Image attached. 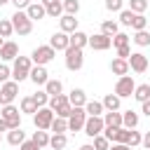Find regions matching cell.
<instances>
[{
  "instance_id": "cell-1",
  "label": "cell",
  "mask_w": 150,
  "mask_h": 150,
  "mask_svg": "<svg viewBox=\"0 0 150 150\" xmlns=\"http://www.w3.org/2000/svg\"><path fill=\"white\" fill-rule=\"evenodd\" d=\"M47 108H49L56 117H63V120H68V117H70V112H73V105L68 103V96H66V94L52 96V98H49V103H47Z\"/></svg>"
},
{
  "instance_id": "cell-2",
  "label": "cell",
  "mask_w": 150,
  "mask_h": 150,
  "mask_svg": "<svg viewBox=\"0 0 150 150\" xmlns=\"http://www.w3.org/2000/svg\"><path fill=\"white\" fill-rule=\"evenodd\" d=\"M30 68H33L30 56H16V59H14V68H12V80H14V82H23V80H28Z\"/></svg>"
},
{
  "instance_id": "cell-3",
  "label": "cell",
  "mask_w": 150,
  "mask_h": 150,
  "mask_svg": "<svg viewBox=\"0 0 150 150\" xmlns=\"http://www.w3.org/2000/svg\"><path fill=\"white\" fill-rule=\"evenodd\" d=\"M9 21H12L14 33H19V35H30V30H33V21L28 19V14H26V12L16 9V12L9 16Z\"/></svg>"
},
{
  "instance_id": "cell-4",
  "label": "cell",
  "mask_w": 150,
  "mask_h": 150,
  "mask_svg": "<svg viewBox=\"0 0 150 150\" xmlns=\"http://www.w3.org/2000/svg\"><path fill=\"white\" fill-rule=\"evenodd\" d=\"M54 56H56V52H54L49 45H40V47H35V49H33L30 61H33L35 66H47L49 61H54Z\"/></svg>"
},
{
  "instance_id": "cell-5",
  "label": "cell",
  "mask_w": 150,
  "mask_h": 150,
  "mask_svg": "<svg viewBox=\"0 0 150 150\" xmlns=\"http://www.w3.org/2000/svg\"><path fill=\"white\" fill-rule=\"evenodd\" d=\"M54 117H56V115L45 105V108H38V112L33 115V124H35V129H40V131H49Z\"/></svg>"
},
{
  "instance_id": "cell-6",
  "label": "cell",
  "mask_w": 150,
  "mask_h": 150,
  "mask_svg": "<svg viewBox=\"0 0 150 150\" xmlns=\"http://www.w3.org/2000/svg\"><path fill=\"white\" fill-rule=\"evenodd\" d=\"M0 117L7 122V127L9 129H19L21 127V110L16 108V105H2V110H0Z\"/></svg>"
},
{
  "instance_id": "cell-7",
  "label": "cell",
  "mask_w": 150,
  "mask_h": 150,
  "mask_svg": "<svg viewBox=\"0 0 150 150\" xmlns=\"http://www.w3.org/2000/svg\"><path fill=\"white\" fill-rule=\"evenodd\" d=\"M84 66V54H82V49H75V47H68L66 49V68L68 70H80Z\"/></svg>"
},
{
  "instance_id": "cell-8",
  "label": "cell",
  "mask_w": 150,
  "mask_h": 150,
  "mask_svg": "<svg viewBox=\"0 0 150 150\" xmlns=\"http://www.w3.org/2000/svg\"><path fill=\"white\" fill-rule=\"evenodd\" d=\"M16 94H19V82H14V80L5 82V84L0 87V108H2V105H9V103H14Z\"/></svg>"
},
{
  "instance_id": "cell-9",
  "label": "cell",
  "mask_w": 150,
  "mask_h": 150,
  "mask_svg": "<svg viewBox=\"0 0 150 150\" xmlns=\"http://www.w3.org/2000/svg\"><path fill=\"white\" fill-rule=\"evenodd\" d=\"M134 89H136V82H134L131 75H122V77L117 80V84H115V94H117L120 98L134 96Z\"/></svg>"
},
{
  "instance_id": "cell-10",
  "label": "cell",
  "mask_w": 150,
  "mask_h": 150,
  "mask_svg": "<svg viewBox=\"0 0 150 150\" xmlns=\"http://www.w3.org/2000/svg\"><path fill=\"white\" fill-rule=\"evenodd\" d=\"M84 122H87L84 108H73V112L68 117V131H82L84 129Z\"/></svg>"
},
{
  "instance_id": "cell-11",
  "label": "cell",
  "mask_w": 150,
  "mask_h": 150,
  "mask_svg": "<svg viewBox=\"0 0 150 150\" xmlns=\"http://www.w3.org/2000/svg\"><path fill=\"white\" fill-rule=\"evenodd\" d=\"M103 129H105L103 117H87V122H84V134H87L89 138L101 136V134H103Z\"/></svg>"
},
{
  "instance_id": "cell-12",
  "label": "cell",
  "mask_w": 150,
  "mask_h": 150,
  "mask_svg": "<svg viewBox=\"0 0 150 150\" xmlns=\"http://www.w3.org/2000/svg\"><path fill=\"white\" fill-rule=\"evenodd\" d=\"M103 136H105L108 141H112V143H124V145H127L129 129H124V127H105V129H103Z\"/></svg>"
},
{
  "instance_id": "cell-13",
  "label": "cell",
  "mask_w": 150,
  "mask_h": 150,
  "mask_svg": "<svg viewBox=\"0 0 150 150\" xmlns=\"http://www.w3.org/2000/svg\"><path fill=\"white\" fill-rule=\"evenodd\" d=\"M127 61H129V68H131L134 73H138V75L148 70V56H143L141 52H131V56H129Z\"/></svg>"
},
{
  "instance_id": "cell-14",
  "label": "cell",
  "mask_w": 150,
  "mask_h": 150,
  "mask_svg": "<svg viewBox=\"0 0 150 150\" xmlns=\"http://www.w3.org/2000/svg\"><path fill=\"white\" fill-rule=\"evenodd\" d=\"M89 47L96 49V52H105V49L112 47V40L103 33H96V35H89Z\"/></svg>"
},
{
  "instance_id": "cell-15",
  "label": "cell",
  "mask_w": 150,
  "mask_h": 150,
  "mask_svg": "<svg viewBox=\"0 0 150 150\" xmlns=\"http://www.w3.org/2000/svg\"><path fill=\"white\" fill-rule=\"evenodd\" d=\"M28 80H30L33 84H38V87H45V84H47V80H49V73H47V68H45V66H33V68H30V75H28Z\"/></svg>"
},
{
  "instance_id": "cell-16",
  "label": "cell",
  "mask_w": 150,
  "mask_h": 150,
  "mask_svg": "<svg viewBox=\"0 0 150 150\" xmlns=\"http://www.w3.org/2000/svg\"><path fill=\"white\" fill-rule=\"evenodd\" d=\"M49 47L54 49V52H66L68 47H70V40H68V35L66 33H54L52 38H49Z\"/></svg>"
},
{
  "instance_id": "cell-17",
  "label": "cell",
  "mask_w": 150,
  "mask_h": 150,
  "mask_svg": "<svg viewBox=\"0 0 150 150\" xmlns=\"http://www.w3.org/2000/svg\"><path fill=\"white\" fill-rule=\"evenodd\" d=\"M19 56V45L12 42V40H5V45L0 47V59L2 61H14Z\"/></svg>"
},
{
  "instance_id": "cell-18",
  "label": "cell",
  "mask_w": 150,
  "mask_h": 150,
  "mask_svg": "<svg viewBox=\"0 0 150 150\" xmlns=\"http://www.w3.org/2000/svg\"><path fill=\"white\" fill-rule=\"evenodd\" d=\"M40 2H42V7H45L47 16L61 19V14H63V2H61V0H40Z\"/></svg>"
},
{
  "instance_id": "cell-19",
  "label": "cell",
  "mask_w": 150,
  "mask_h": 150,
  "mask_svg": "<svg viewBox=\"0 0 150 150\" xmlns=\"http://www.w3.org/2000/svg\"><path fill=\"white\" fill-rule=\"evenodd\" d=\"M23 12L28 14V19H30V21H40V19H45V16H47V12H45L42 2H30Z\"/></svg>"
},
{
  "instance_id": "cell-20",
  "label": "cell",
  "mask_w": 150,
  "mask_h": 150,
  "mask_svg": "<svg viewBox=\"0 0 150 150\" xmlns=\"http://www.w3.org/2000/svg\"><path fill=\"white\" fill-rule=\"evenodd\" d=\"M59 26H61V33L70 35V33H75V30H77V19H75V16H70V14H63V16L59 19Z\"/></svg>"
},
{
  "instance_id": "cell-21",
  "label": "cell",
  "mask_w": 150,
  "mask_h": 150,
  "mask_svg": "<svg viewBox=\"0 0 150 150\" xmlns=\"http://www.w3.org/2000/svg\"><path fill=\"white\" fill-rule=\"evenodd\" d=\"M68 40H70V47H75V49H84V47L89 45V35H87V33H82V30L70 33V35H68Z\"/></svg>"
},
{
  "instance_id": "cell-22",
  "label": "cell",
  "mask_w": 150,
  "mask_h": 150,
  "mask_svg": "<svg viewBox=\"0 0 150 150\" xmlns=\"http://www.w3.org/2000/svg\"><path fill=\"white\" fill-rule=\"evenodd\" d=\"M68 103H70L73 108H84V103H87L84 89H73V91L68 94Z\"/></svg>"
},
{
  "instance_id": "cell-23",
  "label": "cell",
  "mask_w": 150,
  "mask_h": 150,
  "mask_svg": "<svg viewBox=\"0 0 150 150\" xmlns=\"http://www.w3.org/2000/svg\"><path fill=\"white\" fill-rule=\"evenodd\" d=\"M84 112H87V117H103L105 108H103L101 101H87L84 103Z\"/></svg>"
},
{
  "instance_id": "cell-24",
  "label": "cell",
  "mask_w": 150,
  "mask_h": 150,
  "mask_svg": "<svg viewBox=\"0 0 150 150\" xmlns=\"http://www.w3.org/2000/svg\"><path fill=\"white\" fill-rule=\"evenodd\" d=\"M110 70L115 73V75H129V61L127 59H112L110 61Z\"/></svg>"
},
{
  "instance_id": "cell-25",
  "label": "cell",
  "mask_w": 150,
  "mask_h": 150,
  "mask_svg": "<svg viewBox=\"0 0 150 150\" xmlns=\"http://www.w3.org/2000/svg\"><path fill=\"white\" fill-rule=\"evenodd\" d=\"M101 103H103L105 112H112V110H120V103H122V98H120L117 94H105Z\"/></svg>"
},
{
  "instance_id": "cell-26",
  "label": "cell",
  "mask_w": 150,
  "mask_h": 150,
  "mask_svg": "<svg viewBox=\"0 0 150 150\" xmlns=\"http://www.w3.org/2000/svg\"><path fill=\"white\" fill-rule=\"evenodd\" d=\"M45 91H47V96H49V98H52V96H59V94L63 91V82H61V80H47Z\"/></svg>"
},
{
  "instance_id": "cell-27",
  "label": "cell",
  "mask_w": 150,
  "mask_h": 150,
  "mask_svg": "<svg viewBox=\"0 0 150 150\" xmlns=\"http://www.w3.org/2000/svg\"><path fill=\"white\" fill-rule=\"evenodd\" d=\"M103 124L105 127H122V112H117V110L103 112Z\"/></svg>"
},
{
  "instance_id": "cell-28",
  "label": "cell",
  "mask_w": 150,
  "mask_h": 150,
  "mask_svg": "<svg viewBox=\"0 0 150 150\" xmlns=\"http://www.w3.org/2000/svg\"><path fill=\"white\" fill-rule=\"evenodd\" d=\"M122 127H124V129H136V127H138V115H136L134 110L122 112Z\"/></svg>"
},
{
  "instance_id": "cell-29",
  "label": "cell",
  "mask_w": 150,
  "mask_h": 150,
  "mask_svg": "<svg viewBox=\"0 0 150 150\" xmlns=\"http://www.w3.org/2000/svg\"><path fill=\"white\" fill-rule=\"evenodd\" d=\"M23 141H26V134L21 131V127H19V129H9V131H7V143H9V145H21Z\"/></svg>"
},
{
  "instance_id": "cell-30",
  "label": "cell",
  "mask_w": 150,
  "mask_h": 150,
  "mask_svg": "<svg viewBox=\"0 0 150 150\" xmlns=\"http://www.w3.org/2000/svg\"><path fill=\"white\" fill-rule=\"evenodd\" d=\"M101 33H103V35H108V38H115V35L120 33V23L108 19V21H103V23H101Z\"/></svg>"
},
{
  "instance_id": "cell-31",
  "label": "cell",
  "mask_w": 150,
  "mask_h": 150,
  "mask_svg": "<svg viewBox=\"0 0 150 150\" xmlns=\"http://www.w3.org/2000/svg\"><path fill=\"white\" fill-rule=\"evenodd\" d=\"M134 98H136L138 103H145V101L150 98V84H136V89H134Z\"/></svg>"
},
{
  "instance_id": "cell-32",
  "label": "cell",
  "mask_w": 150,
  "mask_h": 150,
  "mask_svg": "<svg viewBox=\"0 0 150 150\" xmlns=\"http://www.w3.org/2000/svg\"><path fill=\"white\" fill-rule=\"evenodd\" d=\"M66 145H68L66 134H54V136H49V148H54V150H63Z\"/></svg>"
},
{
  "instance_id": "cell-33",
  "label": "cell",
  "mask_w": 150,
  "mask_h": 150,
  "mask_svg": "<svg viewBox=\"0 0 150 150\" xmlns=\"http://www.w3.org/2000/svg\"><path fill=\"white\" fill-rule=\"evenodd\" d=\"M30 141H33V143H35L38 148H47V145H49V134H47V131H40V129H38V131L33 134V138H30Z\"/></svg>"
},
{
  "instance_id": "cell-34",
  "label": "cell",
  "mask_w": 150,
  "mask_h": 150,
  "mask_svg": "<svg viewBox=\"0 0 150 150\" xmlns=\"http://www.w3.org/2000/svg\"><path fill=\"white\" fill-rule=\"evenodd\" d=\"M21 112H28V115H35L38 112V105H35V101L30 96H23L21 98Z\"/></svg>"
},
{
  "instance_id": "cell-35",
  "label": "cell",
  "mask_w": 150,
  "mask_h": 150,
  "mask_svg": "<svg viewBox=\"0 0 150 150\" xmlns=\"http://www.w3.org/2000/svg\"><path fill=\"white\" fill-rule=\"evenodd\" d=\"M54 134H66L68 131V120H63V117H54V122H52V127H49Z\"/></svg>"
},
{
  "instance_id": "cell-36",
  "label": "cell",
  "mask_w": 150,
  "mask_h": 150,
  "mask_svg": "<svg viewBox=\"0 0 150 150\" xmlns=\"http://www.w3.org/2000/svg\"><path fill=\"white\" fill-rule=\"evenodd\" d=\"M131 40H134L138 47H148V45H150V33H148V30H136Z\"/></svg>"
},
{
  "instance_id": "cell-37",
  "label": "cell",
  "mask_w": 150,
  "mask_h": 150,
  "mask_svg": "<svg viewBox=\"0 0 150 150\" xmlns=\"http://www.w3.org/2000/svg\"><path fill=\"white\" fill-rule=\"evenodd\" d=\"M129 28H134V30H145V28H148V19H145L143 14H134Z\"/></svg>"
},
{
  "instance_id": "cell-38",
  "label": "cell",
  "mask_w": 150,
  "mask_h": 150,
  "mask_svg": "<svg viewBox=\"0 0 150 150\" xmlns=\"http://www.w3.org/2000/svg\"><path fill=\"white\" fill-rule=\"evenodd\" d=\"M30 98L35 101V105H38V108H45V105L49 103V96H47V91H45V89H40V91H35V94H30Z\"/></svg>"
},
{
  "instance_id": "cell-39",
  "label": "cell",
  "mask_w": 150,
  "mask_h": 150,
  "mask_svg": "<svg viewBox=\"0 0 150 150\" xmlns=\"http://www.w3.org/2000/svg\"><path fill=\"white\" fill-rule=\"evenodd\" d=\"M129 9L134 14H143L148 9V0H129Z\"/></svg>"
},
{
  "instance_id": "cell-40",
  "label": "cell",
  "mask_w": 150,
  "mask_h": 150,
  "mask_svg": "<svg viewBox=\"0 0 150 150\" xmlns=\"http://www.w3.org/2000/svg\"><path fill=\"white\" fill-rule=\"evenodd\" d=\"M63 12L70 14V16H75L80 12V2L77 0H63Z\"/></svg>"
},
{
  "instance_id": "cell-41",
  "label": "cell",
  "mask_w": 150,
  "mask_h": 150,
  "mask_svg": "<svg viewBox=\"0 0 150 150\" xmlns=\"http://www.w3.org/2000/svg\"><path fill=\"white\" fill-rule=\"evenodd\" d=\"M14 33V28H12V21L9 19H0V38L5 40V38H9Z\"/></svg>"
},
{
  "instance_id": "cell-42",
  "label": "cell",
  "mask_w": 150,
  "mask_h": 150,
  "mask_svg": "<svg viewBox=\"0 0 150 150\" xmlns=\"http://www.w3.org/2000/svg\"><path fill=\"white\" fill-rule=\"evenodd\" d=\"M110 40H112V45H115V49H120V47H127L131 38H129L127 33H117V35H115V38H110Z\"/></svg>"
},
{
  "instance_id": "cell-43",
  "label": "cell",
  "mask_w": 150,
  "mask_h": 150,
  "mask_svg": "<svg viewBox=\"0 0 150 150\" xmlns=\"http://www.w3.org/2000/svg\"><path fill=\"white\" fill-rule=\"evenodd\" d=\"M141 138H143V136H141L136 129H129V136H127V145H129V148H134V145H141Z\"/></svg>"
},
{
  "instance_id": "cell-44",
  "label": "cell",
  "mask_w": 150,
  "mask_h": 150,
  "mask_svg": "<svg viewBox=\"0 0 150 150\" xmlns=\"http://www.w3.org/2000/svg\"><path fill=\"white\" fill-rule=\"evenodd\" d=\"M91 145H94V150H108V148H110V141L101 134V136H96V138H94V143H91Z\"/></svg>"
},
{
  "instance_id": "cell-45",
  "label": "cell",
  "mask_w": 150,
  "mask_h": 150,
  "mask_svg": "<svg viewBox=\"0 0 150 150\" xmlns=\"http://www.w3.org/2000/svg\"><path fill=\"white\" fill-rule=\"evenodd\" d=\"M131 19H134V12L131 9H122L120 12V23L122 26H131Z\"/></svg>"
},
{
  "instance_id": "cell-46",
  "label": "cell",
  "mask_w": 150,
  "mask_h": 150,
  "mask_svg": "<svg viewBox=\"0 0 150 150\" xmlns=\"http://www.w3.org/2000/svg\"><path fill=\"white\" fill-rule=\"evenodd\" d=\"M9 77H12V68H9V66H5V63H0V84L9 82Z\"/></svg>"
},
{
  "instance_id": "cell-47",
  "label": "cell",
  "mask_w": 150,
  "mask_h": 150,
  "mask_svg": "<svg viewBox=\"0 0 150 150\" xmlns=\"http://www.w3.org/2000/svg\"><path fill=\"white\" fill-rule=\"evenodd\" d=\"M122 0H105V9L108 12H122Z\"/></svg>"
},
{
  "instance_id": "cell-48",
  "label": "cell",
  "mask_w": 150,
  "mask_h": 150,
  "mask_svg": "<svg viewBox=\"0 0 150 150\" xmlns=\"http://www.w3.org/2000/svg\"><path fill=\"white\" fill-rule=\"evenodd\" d=\"M129 56H131V47H129V45L117 49V59H129Z\"/></svg>"
},
{
  "instance_id": "cell-49",
  "label": "cell",
  "mask_w": 150,
  "mask_h": 150,
  "mask_svg": "<svg viewBox=\"0 0 150 150\" xmlns=\"http://www.w3.org/2000/svg\"><path fill=\"white\" fill-rule=\"evenodd\" d=\"M19 150H40V148H38L33 141H23V143L19 145Z\"/></svg>"
},
{
  "instance_id": "cell-50",
  "label": "cell",
  "mask_w": 150,
  "mask_h": 150,
  "mask_svg": "<svg viewBox=\"0 0 150 150\" xmlns=\"http://www.w3.org/2000/svg\"><path fill=\"white\" fill-rule=\"evenodd\" d=\"M12 2H14V7H16V9H21V12L30 5V0H12Z\"/></svg>"
},
{
  "instance_id": "cell-51",
  "label": "cell",
  "mask_w": 150,
  "mask_h": 150,
  "mask_svg": "<svg viewBox=\"0 0 150 150\" xmlns=\"http://www.w3.org/2000/svg\"><path fill=\"white\" fill-rule=\"evenodd\" d=\"M141 112H143L145 117H150V98H148L145 103H141Z\"/></svg>"
},
{
  "instance_id": "cell-52",
  "label": "cell",
  "mask_w": 150,
  "mask_h": 150,
  "mask_svg": "<svg viewBox=\"0 0 150 150\" xmlns=\"http://www.w3.org/2000/svg\"><path fill=\"white\" fill-rule=\"evenodd\" d=\"M141 145H143L145 150H150V131H148V134H145V136L141 138Z\"/></svg>"
},
{
  "instance_id": "cell-53",
  "label": "cell",
  "mask_w": 150,
  "mask_h": 150,
  "mask_svg": "<svg viewBox=\"0 0 150 150\" xmlns=\"http://www.w3.org/2000/svg\"><path fill=\"white\" fill-rule=\"evenodd\" d=\"M108 150H131V148H129V145H124V143H112Z\"/></svg>"
},
{
  "instance_id": "cell-54",
  "label": "cell",
  "mask_w": 150,
  "mask_h": 150,
  "mask_svg": "<svg viewBox=\"0 0 150 150\" xmlns=\"http://www.w3.org/2000/svg\"><path fill=\"white\" fill-rule=\"evenodd\" d=\"M0 131H9V127H7V122L0 117Z\"/></svg>"
},
{
  "instance_id": "cell-55",
  "label": "cell",
  "mask_w": 150,
  "mask_h": 150,
  "mask_svg": "<svg viewBox=\"0 0 150 150\" xmlns=\"http://www.w3.org/2000/svg\"><path fill=\"white\" fill-rule=\"evenodd\" d=\"M80 150H94V145L91 143H84V145H80Z\"/></svg>"
},
{
  "instance_id": "cell-56",
  "label": "cell",
  "mask_w": 150,
  "mask_h": 150,
  "mask_svg": "<svg viewBox=\"0 0 150 150\" xmlns=\"http://www.w3.org/2000/svg\"><path fill=\"white\" fill-rule=\"evenodd\" d=\"M7 2H9V0H0V7H2V5H7Z\"/></svg>"
},
{
  "instance_id": "cell-57",
  "label": "cell",
  "mask_w": 150,
  "mask_h": 150,
  "mask_svg": "<svg viewBox=\"0 0 150 150\" xmlns=\"http://www.w3.org/2000/svg\"><path fill=\"white\" fill-rule=\"evenodd\" d=\"M2 45H5V40H2V38H0V47H2Z\"/></svg>"
},
{
  "instance_id": "cell-58",
  "label": "cell",
  "mask_w": 150,
  "mask_h": 150,
  "mask_svg": "<svg viewBox=\"0 0 150 150\" xmlns=\"http://www.w3.org/2000/svg\"><path fill=\"white\" fill-rule=\"evenodd\" d=\"M148 5H150V0H148Z\"/></svg>"
}]
</instances>
